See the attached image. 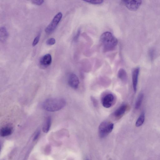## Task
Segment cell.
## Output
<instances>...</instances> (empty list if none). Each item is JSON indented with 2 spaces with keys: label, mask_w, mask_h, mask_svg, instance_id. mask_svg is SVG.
I'll return each instance as SVG.
<instances>
[{
  "label": "cell",
  "mask_w": 160,
  "mask_h": 160,
  "mask_svg": "<svg viewBox=\"0 0 160 160\" xmlns=\"http://www.w3.org/2000/svg\"><path fill=\"white\" fill-rule=\"evenodd\" d=\"M12 132V128L9 126H6L2 128L0 130V134L2 137L10 135Z\"/></svg>",
  "instance_id": "4fadbf2b"
},
{
  "label": "cell",
  "mask_w": 160,
  "mask_h": 160,
  "mask_svg": "<svg viewBox=\"0 0 160 160\" xmlns=\"http://www.w3.org/2000/svg\"><path fill=\"white\" fill-rule=\"evenodd\" d=\"M100 40L104 52L113 50L118 43L117 39L109 32H103L101 35Z\"/></svg>",
  "instance_id": "7a4b0ae2"
},
{
  "label": "cell",
  "mask_w": 160,
  "mask_h": 160,
  "mask_svg": "<svg viewBox=\"0 0 160 160\" xmlns=\"http://www.w3.org/2000/svg\"><path fill=\"white\" fill-rule=\"evenodd\" d=\"M32 2L35 4L38 5H40L42 4L43 2V0H32Z\"/></svg>",
  "instance_id": "44dd1931"
},
{
  "label": "cell",
  "mask_w": 160,
  "mask_h": 160,
  "mask_svg": "<svg viewBox=\"0 0 160 160\" xmlns=\"http://www.w3.org/2000/svg\"><path fill=\"white\" fill-rule=\"evenodd\" d=\"M144 119L145 113L144 112H142L136 122L135 124L136 126L137 127L141 126L143 124Z\"/></svg>",
  "instance_id": "2e32d148"
},
{
  "label": "cell",
  "mask_w": 160,
  "mask_h": 160,
  "mask_svg": "<svg viewBox=\"0 0 160 160\" xmlns=\"http://www.w3.org/2000/svg\"><path fill=\"white\" fill-rule=\"evenodd\" d=\"M122 1L128 9L133 11L138 9L142 3V1L141 0H124Z\"/></svg>",
  "instance_id": "8992f818"
},
{
  "label": "cell",
  "mask_w": 160,
  "mask_h": 160,
  "mask_svg": "<svg viewBox=\"0 0 160 160\" xmlns=\"http://www.w3.org/2000/svg\"><path fill=\"white\" fill-rule=\"evenodd\" d=\"M80 33V30L79 29L78 31L76 34V35L75 37H74V41H76L78 39V37L79 36Z\"/></svg>",
  "instance_id": "603a6c76"
},
{
  "label": "cell",
  "mask_w": 160,
  "mask_h": 160,
  "mask_svg": "<svg viewBox=\"0 0 160 160\" xmlns=\"http://www.w3.org/2000/svg\"><path fill=\"white\" fill-rule=\"evenodd\" d=\"M40 35H37L34 39L32 43L33 46H35L38 42L40 39Z\"/></svg>",
  "instance_id": "ffe728a7"
},
{
  "label": "cell",
  "mask_w": 160,
  "mask_h": 160,
  "mask_svg": "<svg viewBox=\"0 0 160 160\" xmlns=\"http://www.w3.org/2000/svg\"><path fill=\"white\" fill-rule=\"evenodd\" d=\"M118 77L124 83H126L128 80V75L125 70L123 68L120 69L118 72Z\"/></svg>",
  "instance_id": "8fae6325"
},
{
  "label": "cell",
  "mask_w": 160,
  "mask_h": 160,
  "mask_svg": "<svg viewBox=\"0 0 160 160\" xmlns=\"http://www.w3.org/2000/svg\"><path fill=\"white\" fill-rule=\"evenodd\" d=\"M62 16L61 12H58L55 16L51 22L45 29V31L46 33L49 34L54 31L61 19Z\"/></svg>",
  "instance_id": "277c9868"
},
{
  "label": "cell",
  "mask_w": 160,
  "mask_h": 160,
  "mask_svg": "<svg viewBox=\"0 0 160 160\" xmlns=\"http://www.w3.org/2000/svg\"><path fill=\"white\" fill-rule=\"evenodd\" d=\"M113 127V124L110 122L104 121L101 122L98 127L99 136L101 138L106 136L112 132Z\"/></svg>",
  "instance_id": "3957f363"
},
{
  "label": "cell",
  "mask_w": 160,
  "mask_h": 160,
  "mask_svg": "<svg viewBox=\"0 0 160 160\" xmlns=\"http://www.w3.org/2000/svg\"><path fill=\"white\" fill-rule=\"evenodd\" d=\"M52 62V58L51 54H47L41 58L39 62L41 65L46 67L50 65Z\"/></svg>",
  "instance_id": "30bf717a"
},
{
  "label": "cell",
  "mask_w": 160,
  "mask_h": 160,
  "mask_svg": "<svg viewBox=\"0 0 160 160\" xmlns=\"http://www.w3.org/2000/svg\"><path fill=\"white\" fill-rule=\"evenodd\" d=\"M155 54V50L153 49H150L148 52L149 57L151 60H152L154 58Z\"/></svg>",
  "instance_id": "ac0fdd59"
},
{
  "label": "cell",
  "mask_w": 160,
  "mask_h": 160,
  "mask_svg": "<svg viewBox=\"0 0 160 160\" xmlns=\"http://www.w3.org/2000/svg\"><path fill=\"white\" fill-rule=\"evenodd\" d=\"M8 33L5 27H1L0 29V38L1 42H5L8 37Z\"/></svg>",
  "instance_id": "5bb4252c"
},
{
  "label": "cell",
  "mask_w": 160,
  "mask_h": 160,
  "mask_svg": "<svg viewBox=\"0 0 160 160\" xmlns=\"http://www.w3.org/2000/svg\"><path fill=\"white\" fill-rule=\"evenodd\" d=\"M128 108L127 105L123 104L117 108L114 112L113 115L116 119L120 118L124 114Z\"/></svg>",
  "instance_id": "9c48e42d"
},
{
  "label": "cell",
  "mask_w": 160,
  "mask_h": 160,
  "mask_svg": "<svg viewBox=\"0 0 160 160\" xmlns=\"http://www.w3.org/2000/svg\"><path fill=\"white\" fill-rule=\"evenodd\" d=\"M114 100L113 95L111 93L105 95L102 98L101 102L103 107L106 108L111 107L113 105Z\"/></svg>",
  "instance_id": "5b68a950"
},
{
  "label": "cell",
  "mask_w": 160,
  "mask_h": 160,
  "mask_svg": "<svg viewBox=\"0 0 160 160\" xmlns=\"http://www.w3.org/2000/svg\"><path fill=\"white\" fill-rule=\"evenodd\" d=\"M68 82L72 88L77 89L79 84V80L77 76L73 73L69 74L68 77Z\"/></svg>",
  "instance_id": "52a82bcc"
},
{
  "label": "cell",
  "mask_w": 160,
  "mask_h": 160,
  "mask_svg": "<svg viewBox=\"0 0 160 160\" xmlns=\"http://www.w3.org/2000/svg\"><path fill=\"white\" fill-rule=\"evenodd\" d=\"M144 98V95L142 93H140L138 96L135 105L136 109L139 108L142 104Z\"/></svg>",
  "instance_id": "9a60e30c"
},
{
  "label": "cell",
  "mask_w": 160,
  "mask_h": 160,
  "mask_svg": "<svg viewBox=\"0 0 160 160\" xmlns=\"http://www.w3.org/2000/svg\"><path fill=\"white\" fill-rule=\"evenodd\" d=\"M52 122V119L50 117H47L44 122L43 127V131L45 133H47L49 131Z\"/></svg>",
  "instance_id": "7c38bea8"
},
{
  "label": "cell",
  "mask_w": 160,
  "mask_h": 160,
  "mask_svg": "<svg viewBox=\"0 0 160 160\" xmlns=\"http://www.w3.org/2000/svg\"><path fill=\"white\" fill-rule=\"evenodd\" d=\"M91 99L92 102L93 106H94V107H97L98 105V102L96 98L92 96L91 97Z\"/></svg>",
  "instance_id": "7402d4cb"
},
{
  "label": "cell",
  "mask_w": 160,
  "mask_h": 160,
  "mask_svg": "<svg viewBox=\"0 0 160 160\" xmlns=\"http://www.w3.org/2000/svg\"><path fill=\"white\" fill-rule=\"evenodd\" d=\"M66 100L62 98H57L47 99L42 103V106L44 110L50 112L59 111L66 105Z\"/></svg>",
  "instance_id": "6da1fadb"
},
{
  "label": "cell",
  "mask_w": 160,
  "mask_h": 160,
  "mask_svg": "<svg viewBox=\"0 0 160 160\" xmlns=\"http://www.w3.org/2000/svg\"><path fill=\"white\" fill-rule=\"evenodd\" d=\"M86 160H88V159H86Z\"/></svg>",
  "instance_id": "cb8c5ba5"
},
{
  "label": "cell",
  "mask_w": 160,
  "mask_h": 160,
  "mask_svg": "<svg viewBox=\"0 0 160 160\" xmlns=\"http://www.w3.org/2000/svg\"><path fill=\"white\" fill-rule=\"evenodd\" d=\"M84 2L93 4H100L102 3L103 2L102 0H85L83 1Z\"/></svg>",
  "instance_id": "e0dca14e"
},
{
  "label": "cell",
  "mask_w": 160,
  "mask_h": 160,
  "mask_svg": "<svg viewBox=\"0 0 160 160\" xmlns=\"http://www.w3.org/2000/svg\"><path fill=\"white\" fill-rule=\"evenodd\" d=\"M56 42L55 39L53 38H51L48 39L46 43L47 45H51L54 44Z\"/></svg>",
  "instance_id": "d6986e66"
},
{
  "label": "cell",
  "mask_w": 160,
  "mask_h": 160,
  "mask_svg": "<svg viewBox=\"0 0 160 160\" xmlns=\"http://www.w3.org/2000/svg\"><path fill=\"white\" fill-rule=\"evenodd\" d=\"M140 71V68L137 67L134 68L132 72V83L133 90L136 92L137 90L138 77Z\"/></svg>",
  "instance_id": "ba28073f"
}]
</instances>
